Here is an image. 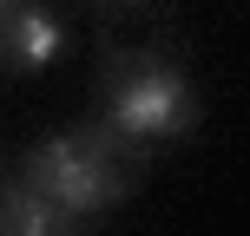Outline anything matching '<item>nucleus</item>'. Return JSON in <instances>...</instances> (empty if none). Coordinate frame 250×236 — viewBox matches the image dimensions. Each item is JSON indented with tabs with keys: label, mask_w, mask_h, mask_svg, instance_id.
Returning <instances> with one entry per match:
<instances>
[{
	"label": "nucleus",
	"mask_w": 250,
	"mask_h": 236,
	"mask_svg": "<svg viewBox=\"0 0 250 236\" xmlns=\"http://www.w3.org/2000/svg\"><path fill=\"white\" fill-rule=\"evenodd\" d=\"M125 145L112 131H60L46 145L26 151V177L20 184L33 197H46L60 217H86V210H105L112 197H125Z\"/></svg>",
	"instance_id": "nucleus-1"
},
{
	"label": "nucleus",
	"mask_w": 250,
	"mask_h": 236,
	"mask_svg": "<svg viewBox=\"0 0 250 236\" xmlns=\"http://www.w3.org/2000/svg\"><path fill=\"white\" fill-rule=\"evenodd\" d=\"M198 118V92L171 59L151 53H112L105 66V131L119 138H178Z\"/></svg>",
	"instance_id": "nucleus-2"
},
{
	"label": "nucleus",
	"mask_w": 250,
	"mask_h": 236,
	"mask_svg": "<svg viewBox=\"0 0 250 236\" xmlns=\"http://www.w3.org/2000/svg\"><path fill=\"white\" fill-rule=\"evenodd\" d=\"M0 236H79L73 217H60L46 197H33V190H13L7 197V210H0Z\"/></svg>",
	"instance_id": "nucleus-4"
},
{
	"label": "nucleus",
	"mask_w": 250,
	"mask_h": 236,
	"mask_svg": "<svg viewBox=\"0 0 250 236\" xmlns=\"http://www.w3.org/2000/svg\"><path fill=\"white\" fill-rule=\"evenodd\" d=\"M13 7H20V0H0V20H7V13H13Z\"/></svg>",
	"instance_id": "nucleus-5"
},
{
	"label": "nucleus",
	"mask_w": 250,
	"mask_h": 236,
	"mask_svg": "<svg viewBox=\"0 0 250 236\" xmlns=\"http://www.w3.org/2000/svg\"><path fill=\"white\" fill-rule=\"evenodd\" d=\"M112 7H145V0H112Z\"/></svg>",
	"instance_id": "nucleus-6"
},
{
	"label": "nucleus",
	"mask_w": 250,
	"mask_h": 236,
	"mask_svg": "<svg viewBox=\"0 0 250 236\" xmlns=\"http://www.w3.org/2000/svg\"><path fill=\"white\" fill-rule=\"evenodd\" d=\"M66 53V20L46 7V0H20V7L0 20V59L20 66V73H40Z\"/></svg>",
	"instance_id": "nucleus-3"
}]
</instances>
